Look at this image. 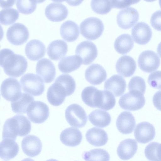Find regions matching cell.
<instances>
[{
	"instance_id": "obj_40",
	"label": "cell",
	"mask_w": 161,
	"mask_h": 161,
	"mask_svg": "<svg viewBox=\"0 0 161 161\" xmlns=\"http://www.w3.org/2000/svg\"><path fill=\"white\" fill-rule=\"evenodd\" d=\"M39 1L34 0H17L16 4L17 8L22 13L28 14L36 9V3Z\"/></svg>"
},
{
	"instance_id": "obj_17",
	"label": "cell",
	"mask_w": 161,
	"mask_h": 161,
	"mask_svg": "<svg viewBox=\"0 0 161 161\" xmlns=\"http://www.w3.org/2000/svg\"><path fill=\"white\" fill-rule=\"evenodd\" d=\"M45 13L46 17L50 20L59 22L64 19L67 16L68 9L66 7L58 2H53L46 7Z\"/></svg>"
},
{
	"instance_id": "obj_26",
	"label": "cell",
	"mask_w": 161,
	"mask_h": 161,
	"mask_svg": "<svg viewBox=\"0 0 161 161\" xmlns=\"http://www.w3.org/2000/svg\"><path fill=\"white\" fill-rule=\"evenodd\" d=\"M60 138L61 142L64 145L74 147L80 143L82 136L79 130L70 127L66 128L62 131Z\"/></svg>"
},
{
	"instance_id": "obj_6",
	"label": "cell",
	"mask_w": 161,
	"mask_h": 161,
	"mask_svg": "<svg viewBox=\"0 0 161 161\" xmlns=\"http://www.w3.org/2000/svg\"><path fill=\"white\" fill-rule=\"evenodd\" d=\"M65 117L70 126L77 128L84 126L87 121L85 110L77 104H71L67 108L65 111Z\"/></svg>"
},
{
	"instance_id": "obj_31",
	"label": "cell",
	"mask_w": 161,
	"mask_h": 161,
	"mask_svg": "<svg viewBox=\"0 0 161 161\" xmlns=\"http://www.w3.org/2000/svg\"><path fill=\"white\" fill-rule=\"evenodd\" d=\"M82 64L81 58L77 55L65 57L58 63V68L62 73H70L79 68Z\"/></svg>"
},
{
	"instance_id": "obj_18",
	"label": "cell",
	"mask_w": 161,
	"mask_h": 161,
	"mask_svg": "<svg viewBox=\"0 0 161 161\" xmlns=\"http://www.w3.org/2000/svg\"><path fill=\"white\" fill-rule=\"evenodd\" d=\"M21 145L23 152L30 157L38 155L42 150L41 141L38 137L33 135H29L24 138Z\"/></svg>"
},
{
	"instance_id": "obj_45",
	"label": "cell",
	"mask_w": 161,
	"mask_h": 161,
	"mask_svg": "<svg viewBox=\"0 0 161 161\" xmlns=\"http://www.w3.org/2000/svg\"><path fill=\"white\" fill-rule=\"evenodd\" d=\"M153 102L155 107L161 111V91L156 92L153 98Z\"/></svg>"
},
{
	"instance_id": "obj_49",
	"label": "cell",
	"mask_w": 161,
	"mask_h": 161,
	"mask_svg": "<svg viewBox=\"0 0 161 161\" xmlns=\"http://www.w3.org/2000/svg\"><path fill=\"white\" fill-rule=\"evenodd\" d=\"M46 161H58L57 160L55 159H50L48 160H47Z\"/></svg>"
},
{
	"instance_id": "obj_4",
	"label": "cell",
	"mask_w": 161,
	"mask_h": 161,
	"mask_svg": "<svg viewBox=\"0 0 161 161\" xmlns=\"http://www.w3.org/2000/svg\"><path fill=\"white\" fill-rule=\"evenodd\" d=\"M104 28L102 21L94 17L86 18L80 25L81 34L86 39L90 40H95L100 37L103 33Z\"/></svg>"
},
{
	"instance_id": "obj_20",
	"label": "cell",
	"mask_w": 161,
	"mask_h": 161,
	"mask_svg": "<svg viewBox=\"0 0 161 161\" xmlns=\"http://www.w3.org/2000/svg\"><path fill=\"white\" fill-rule=\"evenodd\" d=\"M86 80L91 84L96 85L101 84L107 78V73L100 65L93 64L89 66L85 72Z\"/></svg>"
},
{
	"instance_id": "obj_5",
	"label": "cell",
	"mask_w": 161,
	"mask_h": 161,
	"mask_svg": "<svg viewBox=\"0 0 161 161\" xmlns=\"http://www.w3.org/2000/svg\"><path fill=\"white\" fill-rule=\"evenodd\" d=\"M24 92L34 96H39L43 92L45 86L42 78L32 73L23 75L20 80Z\"/></svg>"
},
{
	"instance_id": "obj_29",
	"label": "cell",
	"mask_w": 161,
	"mask_h": 161,
	"mask_svg": "<svg viewBox=\"0 0 161 161\" xmlns=\"http://www.w3.org/2000/svg\"><path fill=\"white\" fill-rule=\"evenodd\" d=\"M19 150V146L14 140L3 139L0 144V157L7 160L13 158L17 155Z\"/></svg>"
},
{
	"instance_id": "obj_8",
	"label": "cell",
	"mask_w": 161,
	"mask_h": 161,
	"mask_svg": "<svg viewBox=\"0 0 161 161\" xmlns=\"http://www.w3.org/2000/svg\"><path fill=\"white\" fill-rule=\"evenodd\" d=\"M28 118L32 122L41 124L46 121L49 115V109L45 103L40 101L32 102L27 111Z\"/></svg>"
},
{
	"instance_id": "obj_30",
	"label": "cell",
	"mask_w": 161,
	"mask_h": 161,
	"mask_svg": "<svg viewBox=\"0 0 161 161\" xmlns=\"http://www.w3.org/2000/svg\"><path fill=\"white\" fill-rule=\"evenodd\" d=\"M60 31L63 38L68 42L75 41L78 38L80 34L77 24L70 20L66 21L62 24Z\"/></svg>"
},
{
	"instance_id": "obj_34",
	"label": "cell",
	"mask_w": 161,
	"mask_h": 161,
	"mask_svg": "<svg viewBox=\"0 0 161 161\" xmlns=\"http://www.w3.org/2000/svg\"><path fill=\"white\" fill-rule=\"evenodd\" d=\"M134 44V41L130 35L123 34L116 39L114 46L118 53L121 54H125L131 50Z\"/></svg>"
},
{
	"instance_id": "obj_48",
	"label": "cell",
	"mask_w": 161,
	"mask_h": 161,
	"mask_svg": "<svg viewBox=\"0 0 161 161\" xmlns=\"http://www.w3.org/2000/svg\"><path fill=\"white\" fill-rule=\"evenodd\" d=\"M21 161H34L33 159L30 158H26L22 160Z\"/></svg>"
},
{
	"instance_id": "obj_47",
	"label": "cell",
	"mask_w": 161,
	"mask_h": 161,
	"mask_svg": "<svg viewBox=\"0 0 161 161\" xmlns=\"http://www.w3.org/2000/svg\"><path fill=\"white\" fill-rule=\"evenodd\" d=\"M157 52L158 55L161 58V42L158 44V46Z\"/></svg>"
},
{
	"instance_id": "obj_16",
	"label": "cell",
	"mask_w": 161,
	"mask_h": 161,
	"mask_svg": "<svg viewBox=\"0 0 161 161\" xmlns=\"http://www.w3.org/2000/svg\"><path fill=\"white\" fill-rule=\"evenodd\" d=\"M131 35L134 41L139 45H145L150 40L152 32L146 23L140 22L136 24L131 30Z\"/></svg>"
},
{
	"instance_id": "obj_10",
	"label": "cell",
	"mask_w": 161,
	"mask_h": 161,
	"mask_svg": "<svg viewBox=\"0 0 161 161\" xmlns=\"http://www.w3.org/2000/svg\"><path fill=\"white\" fill-rule=\"evenodd\" d=\"M160 59L156 53L150 50L142 52L138 59L140 68L147 73H151L156 70L160 65Z\"/></svg>"
},
{
	"instance_id": "obj_21",
	"label": "cell",
	"mask_w": 161,
	"mask_h": 161,
	"mask_svg": "<svg viewBox=\"0 0 161 161\" xmlns=\"http://www.w3.org/2000/svg\"><path fill=\"white\" fill-rule=\"evenodd\" d=\"M116 69L117 72L125 77L131 76L136 69L135 60L131 57L123 55L117 60L116 64Z\"/></svg>"
},
{
	"instance_id": "obj_11",
	"label": "cell",
	"mask_w": 161,
	"mask_h": 161,
	"mask_svg": "<svg viewBox=\"0 0 161 161\" xmlns=\"http://www.w3.org/2000/svg\"><path fill=\"white\" fill-rule=\"evenodd\" d=\"M1 92L5 99L11 102H13L17 99L22 93L20 84L16 79L8 78L2 82Z\"/></svg>"
},
{
	"instance_id": "obj_33",
	"label": "cell",
	"mask_w": 161,
	"mask_h": 161,
	"mask_svg": "<svg viewBox=\"0 0 161 161\" xmlns=\"http://www.w3.org/2000/svg\"><path fill=\"white\" fill-rule=\"evenodd\" d=\"M34 100V97L29 94L22 93L17 99L11 102L12 111L16 114H25L30 105Z\"/></svg>"
},
{
	"instance_id": "obj_7",
	"label": "cell",
	"mask_w": 161,
	"mask_h": 161,
	"mask_svg": "<svg viewBox=\"0 0 161 161\" xmlns=\"http://www.w3.org/2000/svg\"><path fill=\"white\" fill-rule=\"evenodd\" d=\"M145 103V99L142 93L136 91H129L121 96L119 103L122 109L136 111L142 108Z\"/></svg>"
},
{
	"instance_id": "obj_14",
	"label": "cell",
	"mask_w": 161,
	"mask_h": 161,
	"mask_svg": "<svg viewBox=\"0 0 161 161\" xmlns=\"http://www.w3.org/2000/svg\"><path fill=\"white\" fill-rule=\"evenodd\" d=\"M36 72L46 83L52 82L56 75L54 64L50 59L45 58L41 59L37 62Z\"/></svg>"
},
{
	"instance_id": "obj_15",
	"label": "cell",
	"mask_w": 161,
	"mask_h": 161,
	"mask_svg": "<svg viewBox=\"0 0 161 161\" xmlns=\"http://www.w3.org/2000/svg\"><path fill=\"white\" fill-rule=\"evenodd\" d=\"M136 140L139 143L145 144L152 141L155 135V130L152 124L147 122L138 124L134 131Z\"/></svg>"
},
{
	"instance_id": "obj_13",
	"label": "cell",
	"mask_w": 161,
	"mask_h": 161,
	"mask_svg": "<svg viewBox=\"0 0 161 161\" xmlns=\"http://www.w3.org/2000/svg\"><path fill=\"white\" fill-rule=\"evenodd\" d=\"M139 13L136 9L131 7L121 10L117 16L119 26L123 29H127L132 27L138 21Z\"/></svg>"
},
{
	"instance_id": "obj_36",
	"label": "cell",
	"mask_w": 161,
	"mask_h": 161,
	"mask_svg": "<svg viewBox=\"0 0 161 161\" xmlns=\"http://www.w3.org/2000/svg\"><path fill=\"white\" fill-rule=\"evenodd\" d=\"M144 153L146 158L151 161H161V143L152 142L146 147Z\"/></svg>"
},
{
	"instance_id": "obj_39",
	"label": "cell",
	"mask_w": 161,
	"mask_h": 161,
	"mask_svg": "<svg viewBox=\"0 0 161 161\" xmlns=\"http://www.w3.org/2000/svg\"><path fill=\"white\" fill-rule=\"evenodd\" d=\"M91 5L94 12L101 14H107L112 8L111 0H92Z\"/></svg>"
},
{
	"instance_id": "obj_1",
	"label": "cell",
	"mask_w": 161,
	"mask_h": 161,
	"mask_svg": "<svg viewBox=\"0 0 161 161\" xmlns=\"http://www.w3.org/2000/svg\"><path fill=\"white\" fill-rule=\"evenodd\" d=\"M0 61L4 73L12 77L20 76L25 72L27 67L26 58L21 55L14 53L9 48L1 50Z\"/></svg>"
},
{
	"instance_id": "obj_35",
	"label": "cell",
	"mask_w": 161,
	"mask_h": 161,
	"mask_svg": "<svg viewBox=\"0 0 161 161\" xmlns=\"http://www.w3.org/2000/svg\"><path fill=\"white\" fill-rule=\"evenodd\" d=\"M82 157L85 161H109L110 155L104 149L96 148L84 152Z\"/></svg>"
},
{
	"instance_id": "obj_25",
	"label": "cell",
	"mask_w": 161,
	"mask_h": 161,
	"mask_svg": "<svg viewBox=\"0 0 161 161\" xmlns=\"http://www.w3.org/2000/svg\"><path fill=\"white\" fill-rule=\"evenodd\" d=\"M138 148L137 142L133 139H127L121 142L118 146L117 153L122 160H128L132 158Z\"/></svg>"
},
{
	"instance_id": "obj_50",
	"label": "cell",
	"mask_w": 161,
	"mask_h": 161,
	"mask_svg": "<svg viewBox=\"0 0 161 161\" xmlns=\"http://www.w3.org/2000/svg\"><path fill=\"white\" fill-rule=\"evenodd\" d=\"M159 3L160 6L161 8V0L159 1Z\"/></svg>"
},
{
	"instance_id": "obj_37",
	"label": "cell",
	"mask_w": 161,
	"mask_h": 161,
	"mask_svg": "<svg viewBox=\"0 0 161 161\" xmlns=\"http://www.w3.org/2000/svg\"><path fill=\"white\" fill-rule=\"evenodd\" d=\"M19 15L18 11L14 8L2 9L0 12V23L4 25H11L18 18Z\"/></svg>"
},
{
	"instance_id": "obj_22",
	"label": "cell",
	"mask_w": 161,
	"mask_h": 161,
	"mask_svg": "<svg viewBox=\"0 0 161 161\" xmlns=\"http://www.w3.org/2000/svg\"><path fill=\"white\" fill-rule=\"evenodd\" d=\"M116 125L118 130L121 133L130 134L133 131L135 126V118L130 112H123L117 118Z\"/></svg>"
},
{
	"instance_id": "obj_3",
	"label": "cell",
	"mask_w": 161,
	"mask_h": 161,
	"mask_svg": "<svg viewBox=\"0 0 161 161\" xmlns=\"http://www.w3.org/2000/svg\"><path fill=\"white\" fill-rule=\"evenodd\" d=\"M81 96L83 101L88 106L104 110L107 109L111 101L109 91L100 90L93 86L85 87L82 91Z\"/></svg>"
},
{
	"instance_id": "obj_32",
	"label": "cell",
	"mask_w": 161,
	"mask_h": 161,
	"mask_svg": "<svg viewBox=\"0 0 161 161\" xmlns=\"http://www.w3.org/2000/svg\"><path fill=\"white\" fill-rule=\"evenodd\" d=\"M88 119L91 123L95 126L103 128L109 125L111 117L108 113L100 109L93 111L88 115Z\"/></svg>"
},
{
	"instance_id": "obj_44",
	"label": "cell",
	"mask_w": 161,
	"mask_h": 161,
	"mask_svg": "<svg viewBox=\"0 0 161 161\" xmlns=\"http://www.w3.org/2000/svg\"><path fill=\"white\" fill-rule=\"evenodd\" d=\"M139 1L132 0H111L112 8H122L129 6L132 4L138 2Z\"/></svg>"
},
{
	"instance_id": "obj_19",
	"label": "cell",
	"mask_w": 161,
	"mask_h": 161,
	"mask_svg": "<svg viewBox=\"0 0 161 161\" xmlns=\"http://www.w3.org/2000/svg\"><path fill=\"white\" fill-rule=\"evenodd\" d=\"M47 96L50 104L55 106H58L63 103L67 95L65 88L62 85L55 81L48 88Z\"/></svg>"
},
{
	"instance_id": "obj_46",
	"label": "cell",
	"mask_w": 161,
	"mask_h": 161,
	"mask_svg": "<svg viewBox=\"0 0 161 161\" xmlns=\"http://www.w3.org/2000/svg\"><path fill=\"white\" fill-rule=\"evenodd\" d=\"M1 7L3 8H8L13 6L15 2V0H0Z\"/></svg>"
},
{
	"instance_id": "obj_27",
	"label": "cell",
	"mask_w": 161,
	"mask_h": 161,
	"mask_svg": "<svg viewBox=\"0 0 161 161\" xmlns=\"http://www.w3.org/2000/svg\"><path fill=\"white\" fill-rule=\"evenodd\" d=\"M68 45L64 40H55L51 42L47 49V54L51 59L57 60L61 58L66 54Z\"/></svg>"
},
{
	"instance_id": "obj_43",
	"label": "cell",
	"mask_w": 161,
	"mask_h": 161,
	"mask_svg": "<svg viewBox=\"0 0 161 161\" xmlns=\"http://www.w3.org/2000/svg\"><path fill=\"white\" fill-rule=\"evenodd\" d=\"M150 22L154 29L161 31V10L157 11L152 14Z\"/></svg>"
},
{
	"instance_id": "obj_41",
	"label": "cell",
	"mask_w": 161,
	"mask_h": 161,
	"mask_svg": "<svg viewBox=\"0 0 161 161\" xmlns=\"http://www.w3.org/2000/svg\"><path fill=\"white\" fill-rule=\"evenodd\" d=\"M128 88L129 91H136L143 94L146 88L145 81L140 77L134 76L131 79L129 83Z\"/></svg>"
},
{
	"instance_id": "obj_24",
	"label": "cell",
	"mask_w": 161,
	"mask_h": 161,
	"mask_svg": "<svg viewBox=\"0 0 161 161\" xmlns=\"http://www.w3.org/2000/svg\"><path fill=\"white\" fill-rule=\"evenodd\" d=\"M25 51L29 59L36 61L44 56L46 52V47L41 41L34 39L27 43L25 48Z\"/></svg>"
},
{
	"instance_id": "obj_12",
	"label": "cell",
	"mask_w": 161,
	"mask_h": 161,
	"mask_svg": "<svg viewBox=\"0 0 161 161\" xmlns=\"http://www.w3.org/2000/svg\"><path fill=\"white\" fill-rule=\"evenodd\" d=\"M75 53L81 58L82 64L85 65L89 64L93 62L98 54L96 45L88 41H84L79 44L76 47Z\"/></svg>"
},
{
	"instance_id": "obj_42",
	"label": "cell",
	"mask_w": 161,
	"mask_h": 161,
	"mask_svg": "<svg viewBox=\"0 0 161 161\" xmlns=\"http://www.w3.org/2000/svg\"><path fill=\"white\" fill-rule=\"evenodd\" d=\"M148 82L153 88L161 90V71H157L150 74Z\"/></svg>"
},
{
	"instance_id": "obj_38",
	"label": "cell",
	"mask_w": 161,
	"mask_h": 161,
	"mask_svg": "<svg viewBox=\"0 0 161 161\" xmlns=\"http://www.w3.org/2000/svg\"><path fill=\"white\" fill-rule=\"evenodd\" d=\"M55 81L61 84L66 92L67 96L72 94L75 91L76 83L74 78L68 74H62L56 79Z\"/></svg>"
},
{
	"instance_id": "obj_9",
	"label": "cell",
	"mask_w": 161,
	"mask_h": 161,
	"mask_svg": "<svg viewBox=\"0 0 161 161\" xmlns=\"http://www.w3.org/2000/svg\"><path fill=\"white\" fill-rule=\"evenodd\" d=\"M29 36L27 27L19 23H16L9 27L6 32L8 40L11 44L16 45H20L25 42Z\"/></svg>"
},
{
	"instance_id": "obj_28",
	"label": "cell",
	"mask_w": 161,
	"mask_h": 161,
	"mask_svg": "<svg viewBox=\"0 0 161 161\" xmlns=\"http://www.w3.org/2000/svg\"><path fill=\"white\" fill-rule=\"evenodd\" d=\"M86 137L90 144L96 147L104 145L108 140V135L105 131L95 127L87 130L86 134Z\"/></svg>"
},
{
	"instance_id": "obj_23",
	"label": "cell",
	"mask_w": 161,
	"mask_h": 161,
	"mask_svg": "<svg viewBox=\"0 0 161 161\" xmlns=\"http://www.w3.org/2000/svg\"><path fill=\"white\" fill-rule=\"evenodd\" d=\"M126 86L125 79L118 75H112L105 82L104 88L116 97H119L124 92Z\"/></svg>"
},
{
	"instance_id": "obj_2",
	"label": "cell",
	"mask_w": 161,
	"mask_h": 161,
	"mask_svg": "<svg viewBox=\"0 0 161 161\" xmlns=\"http://www.w3.org/2000/svg\"><path fill=\"white\" fill-rule=\"evenodd\" d=\"M31 129V122L25 116L16 115L7 119L3 126V139L15 140L17 137L24 136L29 134Z\"/></svg>"
}]
</instances>
